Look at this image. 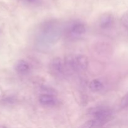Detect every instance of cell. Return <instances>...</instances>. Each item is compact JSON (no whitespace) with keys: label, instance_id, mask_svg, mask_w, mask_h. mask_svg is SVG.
Segmentation results:
<instances>
[{"label":"cell","instance_id":"7a4b0ae2","mask_svg":"<svg viewBox=\"0 0 128 128\" xmlns=\"http://www.w3.org/2000/svg\"><path fill=\"white\" fill-rule=\"evenodd\" d=\"M69 76L84 71L89 65L88 58L82 54H71L64 58Z\"/></svg>","mask_w":128,"mask_h":128},{"label":"cell","instance_id":"4fadbf2b","mask_svg":"<svg viewBox=\"0 0 128 128\" xmlns=\"http://www.w3.org/2000/svg\"><path fill=\"white\" fill-rule=\"evenodd\" d=\"M121 107L125 108L128 107V92L123 96L121 101Z\"/></svg>","mask_w":128,"mask_h":128},{"label":"cell","instance_id":"ba28073f","mask_svg":"<svg viewBox=\"0 0 128 128\" xmlns=\"http://www.w3.org/2000/svg\"><path fill=\"white\" fill-rule=\"evenodd\" d=\"M31 70L30 65L24 60H20L16 63L15 66V70L18 74L21 75L27 74Z\"/></svg>","mask_w":128,"mask_h":128},{"label":"cell","instance_id":"9c48e42d","mask_svg":"<svg viewBox=\"0 0 128 128\" xmlns=\"http://www.w3.org/2000/svg\"><path fill=\"white\" fill-rule=\"evenodd\" d=\"M89 88L93 92H100L104 89V84L101 80L95 79L90 81Z\"/></svg>","mask_w":128,"mask_h":128},{"label":"cell","instance_id":"5b68a950","mask_svg":"<svg viewBox=\"0 0 128 128\" xmlns=\"http://www.w3.org/2000/svg\"><path fill=\"white\" fill-rule=\"evenodd\" d=\"M86 31V25L80 21H74L70 24L66 28V32L72 38H78L85 34Z\"/></svg>","mask_w":128,"mask_h":128},{"label":"cell","instance_id":"3957f363","mask_svg":"<svg viewBox=\"0 0 128 128\" xmlns=\"http://www.w3.org/2000/svg\"><path fill=\"white\" fill-rule=\"evenodd\" d=\"M90 114L93 117L96 126H100L110 121L112 112L110 108L106 107H96L90 110Z\"/></svg>","mask_w":128,"mask_h":128},{"label":"cell","instance_id":"52a82bcc","mask_svg":"<svg viewBox=\"0 0 128 128\" xmlns=\"http://www.w3.org/2000/svg\"><path fill=\"white\" fill-rule=\"evenodd\" d=\"M114 22V17L111 13H104L100 16L99 20L100 26L103 30H107L112 26Z\"/></svg>","mask_w":128,"mask_h":128},{"label":"cell","instance_id":"6da1fadb","mask_svg":"<svg viewBox=\"0 0 128 128\" xmlns=\"http://www.w3.org/2000/svg\"><path fill=\"white\" fill-rule=\"evenodd\" d=\"M62 28L58 20L51 19L44 21L39 25L35 40L40 48H48L54 44L62 34Z\"/></svg>","mask_w":128,"mask_h":128},{"label":"cell","instance_id":"277c9868","mask_svg":"<svg viewBox=\"0 0 128 128\" xmlns=\"http://www.w3.org/2000/svg\"><path fill=\"white\" fill-rule=\"evenodd\" d=\"M50 71L57 78H64L69 76L66 70L64 58L56 57L52 59L50 63Z\"/></svg>","mask_w":128,"mask_h":128},{"label":"cell","instance_id":"8fae6325","mask_svg":"<svg viewBox=\"0 0 128 128\" xmlns=\"http://www.w3.org/2000/svg\"><path fill=\"white\" fill-rule=\"evenodd\" d=\"M96 126V124H95L94 121L93 120H89V121H86L85 123L81 125L80 127L78 128H93Z\"/></svg>","mask_w":128,"mask_h":128},{"label":"cell","instance_id":"8992f818","mask_svg":"<svg viewBox=\"0 0 128 128\" xmlns=\"http://www.w3.org/2000/svg\"><path fill=\"white\" fill-rule=\"evenodd\" d=\"M39 101L46 107H53L58 103V100L54 95L51 93L42 94L39 97Z\"/></svg>","mask_w":128,"mask_h":128},{"label":"cell","instance_id":"7c38bea8","mask_svg":"<svg viewBox=\"0 0 128 128\" xmlns=\"http://www.w3.org/2000/svg\"><path fill=\"white\" fill-rule=\"evenodd\" d=\"M24 3L32 6H39L42 2V0H21Z\"/></svg>","mask_w":128,"mask_h":128},{"label":"cell","instance_id":"30bf717a","mask_svg":"<svg viewBox=\"0 0 128 128\" xmlns=\"http://www.w3.org/2000/svg\"><path fill=\"white\" fill-rule=\"evenodd\" d=\"M121 22L122 26L128 30V11L122 14L121 18Z\"/></svg>","mask_w":128,"mask_h":128}]
</instances>
